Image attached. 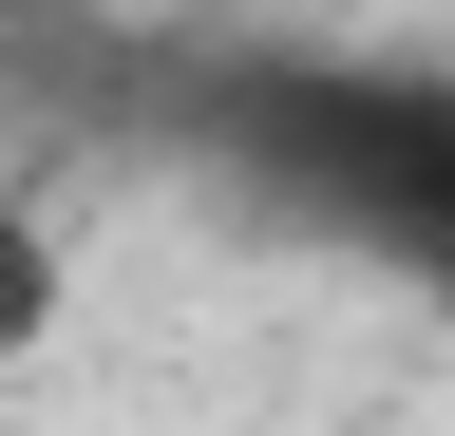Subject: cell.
I'll return each instance as SVG.
<instances>
[{
	"label": "cell",
	"mask_w": 455,
	"mask_h": 436,
	"mask_svg": "<svg viewBox=\"0 0 455 436\" xmlns=\"http://www.w3.org/2000/svg\"><path fill=\"white\" fill-rule=\"evenodd\" d=\"M57 342V228H38V209H0V379H20Z\"/></svg>",
	"instance_id": "obj_1"
}]
</instances>
